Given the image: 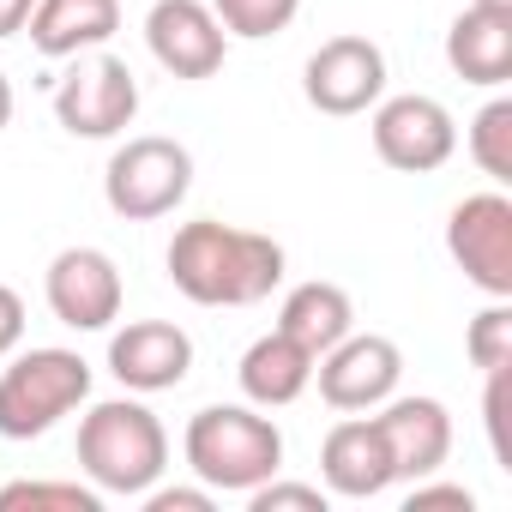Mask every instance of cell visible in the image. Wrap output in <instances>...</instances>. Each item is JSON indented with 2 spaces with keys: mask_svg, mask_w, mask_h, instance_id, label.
Wrapping results in <instances>:
<instances>
[{
  "mask_svg": "<svg viewBox=\"0 0 512 512\" xmlns=\"http://www.w3.org/2000/svg\"><path fill=\"white\" fill-rule=\"evenodd\" d=\"M169 284L199 308H253L284 284V247L260 229H235L217 217H193L175 229L169 253Z\"/></svg>",
  "mask_w": 512,
  "mask_h": 512,
  "instance_id": "cell-1",
  "label": "cell"
},
{
  "mask_svg": "<svg viewBox=\"0 0 512 512\" xmlns=\"http://www.w3.org/2000/svg\"><path fill=\"white\" fill-rule=\"evenodd\" d=\"M187 470L211 494H247L284 470V434L260 404H205L181 434Z\"/></svg>",
  "mask_w": 512,
  "mask_h": 512,
  "instance_id": "cell-2",
  "label": "cell"
},
{
  "mask_svg": "<svg viewBox=\"0 0 512 512\" xmlns=\"http://www.w3.org/2000/svg\"><path fill=\"white\" fill-rule=\"evenodd\" d=\"M79 470L97 494H145L169 470V434L157 410L133 398H103L79 422Z\"/></svg>",
  "mask_w": 512,
  "mask_h": 512,
  "instance_id": "cell-3",
  "label": "cell"
},
{
  "mask_svg": "<svg viewBox=\"0 0 512 512\" xmlns=\"http://www.w3.org/2000/svg\"><path fill=\"white\" fill-rule=\"evenodd\" d=\"M85 398H91V362L79 350L61 344L25 350L0 374V440H43Z\"/></svg>",
  "mask_w": 512,
  "mask_h": 512,
  "instance_id": "cell-4",
  "label": "cell"
},
{
  "mask_svg": "<svg viewBox=\"0 0 512 512\" xmlns=\"http://www.w3.org/2000/svg\"><path fill=\"white\" fill-rule=\"evenodd\" d=\"M187 187H193V151L163 133H139V139L115 145V157L103 169V199L127 223L169 217L187 199Z\"/></svg>",
  "mask_w": 512,
  "mask_h": 512,
  "instance_id": "cell-5",
  "label": "cell"
},
{
  "mask_svg": "<svg viewBox=\"0 0 512 512\" xmlns=\"http://www.w3.org/2000/svg\"><path fill=\"white\" fill-rule=\"evenodd\" d=\"M79 67L55 85V121L73 133V139H115L133 127L139 115V79L121 55L109 49H91V55H73Z\"/></svg>",
  "mask_w": 512,
  "mask_h": 512,
  "instance_id": "cell-6",
  "label": "cell"
},
{
  "mask_svg": "<svg viewBox=\"0 0 512 512\" xmlns=\"http://www.w3.org/2000/svg\"><path fill=\"white\" fill-rule=\"evenodd\" d=\"M374 157L398 175H434L440 163H452L458 151V121L440 97L404 91V97H380L374 103Z\"/></svg>",
  "mask_w": 512,
  "mask_h": 512,
  "instance_id": "cell-7",
  "label": "cell"
},
{
  "mask_svg": "<svg viewBox=\"0 0 512 512\" xmlns=\"http://www.w3.org/2000/svg\"><path fill=\"white\" fill-rule=\"evenodd\" d=\"M446 253L482 296L512 302V199L500 187L458 199L446 217Z\"/></svg>",
  "mask_w": 512,
  "mask_h": 512,
  "instance_id": "cell-8",
  "label": "cell"
},
{
  "mask_svg": "<svg viewBox=\"0 0 512 512\" xmlns=\"http://www.w3.org/2000/svg\"><path fill=\"white\" fill-rule=\"evenodd\" d=\"M43 296H49V314L61 326H73V332H109L121 320L127 284H121V266L109 260L103 247H61L55 260H49Z\"/></svg>",
  "mask_w": 512,
  "mask_h": 512,
  "instance_id": "cell-9",
  "label": "cell"
},
{
  "mask_svg": "<svg viewBox=\"0 0 512 512\" xmlns=\"http://www.w3.org/2000/svg\"><path fill=\"white\" fill-rule=\"evenodd\" d=\"M302 91L320 115H368L386 97V55L368 37H326L308 67H302Z\"/></svg>",
  "mask_w": 512,
  "mask_h": 512,
  "instance_id": "cell-10",
  "label": "cell"
},
{
  "mask_svg": "<svg viewBox=\"0 0 512 512\" xmlns=\"http://www.w3.org/2000/svg\"><path fill=\"white\" fill-rule=\"evenodd\" d=\"M314 380L332 410H380L404 380V350L380 332H350L314 362Z\"/></svg>",
  "mask_w": 512,
  "mask_h": 512,
  "instance_id": "cell-11",
  "label": "cell"
},
{
  "mask_svg": "<svg viewBox=\"0 0 512 512\" xmlns=\"http://www.w3.org/2000/svg\"><path fill=\"white\" fill-rule=\"evenodd\" d=\"M145 49L169 79H211L229 55V31L205 0H157L145 13Z\"/></svg>",
  "mask_w": 512,
  "mask_h": 512,
  "instance_id": "cell-12",
  "label": "cell"
},
{
  "mask_svg": "<svg viewBox=\"0 0 512 512\" xmlns=\"http://www.w3.org/2000/svg\"><path fill=\"white\" fill-rule=\"evenodd\" d=\"M109 374L139 398L175 392L193 374V338L175 320H127L109 338Z\"/></svg>",
  "mask_w": 512,
  "mask_h": 512,
  "instance_id": "cell-13",
  "label": "cell"
},
{
  "mask_svg": "<svg viewBox=\"0 0 512 512\" xmlns=\"http://www.w3.org/2000/svg\"><path fill=\"white\" fill-rule=\"evenodd\" d=\"M320 482H326V494H338V500H374V494H386V488L398 482L392 452H386L374 416L344 410V422L320 440Z\"/></svg>",
  "mask_w": 512,
  "mask_h": 512,
  "instance_id": "cell-14",
  "label": "cell"
},
{
  "mask_svg": "<svg viewBox=\"0 0 512 512\" xmlns=\"http://www.w3.org/2000/svg\"><path fill=\"white\" fill-rule=\"evenodd\" d=\"M374 428H380V440L392 452L398 482H422V476H434L452 458V416H446L440 398H398L392 392L380 404Z\"/></svg>",
  "mask_w": 512,
  "mask_h": 512,
  "instance_id": "cell-15",
  "label": "cell"
},
{
  "mask_svg": "<svg viewBox=\"0 0 512 512\" xmlns=\"http://www.w3.org/2000/svg\"><path fill=\"white\" fill-rule=\"evenodd\" d=\"M235 380H241V398L247 404H260V410H284L296 404L308 386H314V356L290 338V332H266V338H253L235 362Z\"/></svg>",
  "mask_w": 512,
  "mask_h": 512,
  "instance_id": "cell-16",
  "label": "cell"
},
{
  "mask_svg": "<svg viewBox=\"0 0 512 512\" xmlns=\"http://www.w3.org/2000/svg\"><path fill=\"white\" fill-rule=\"evenodd\" d=\"M31 49L49 61H73L103 49L121 31V0H37L31 7Z\"/></svg>",
  "mask_w": 512,
  "mask_h": 512,
  "instance_id": "cell-17",
  "label": "cell"
},
{
  "mask_svg": "<svg viewBox=\"0 0 512 512\" xmlns=\"http://www.w3.org/2000/svg\"><path fill=\"white\" fill-rule=\"evenodd\" d=\"M446 67L464 79V85H482V91H500L512 79V13H494V7H464L446 31Z\"/></svg>",
  "mask_w": 512,
  "mask_h": 512,
  "instance_id": "cell-18",
  "label": "cell"
},
{
  "mask_svg": "<svg viewBox=\"0 0 512 512\" xmlns=\"http://www.w3.org/2000/svg\"><path fill=\"white\" fill-rule=\"evenodd\" d=\"M278 332H290V338L320 362L338 338H350V332H356V302H350V290H344V284L308 278V284H296V290L284 296V308H278Z\"/></svg>",
  "mask_w": 512,
  "mask_h": 512,
  "instance_id": "cell-19",
  "label": "cell"
},
{
  "mask_svg": "<svg viewBox=\"0 0 512 512\" xmlns=\"http://www.w3.org/2000/svg\"><path fill=\"white\" fill-rule=\"evenodd\" d=\"M470 163L488 181H512V97H488L470 121Z\"/></svg>",
  "mask_w": 512,
  "mask_h": 512,
  "instance_id": "cell-20",
  "label": "cell"
},
{
  "mask_svg": "<svg viewBox=\"0 0 512 512\" xmlns=\"http://www.w3.org/2000/svg\"><path fill=\"white\" fill-rule=\"evenodd\" d=\"M205 7L217 13V25H223L229 37L266 43V37H278V31H290V25H296L302 0H205Z\"/></svg>",
  "mask_w": 512,
  "mask_h": 512,
  "instance_id": "cell-21",
  "label": "cell"
},
{
  "mask_svg": "<svg viewBox=\"0 0 512 512\" xmlns=\"http://www.w3.org/2000/svg\"><path fill=\"white\" fill-rule=\"evenodd\" d=\"M103 494L85 482H7L0 512H97Z\"/></svg>",
  "mask_w": 512,
  "mask_h": 512,
  "instance_id": "cell-22",
  "label": "cell"
},
{
  "mask_svg": "<svg viewBox=\"0 0 512 512\" xmlns=\"http://www.w3.org/2000/svg\"><path fill=\"white\" fill-rule=\"evenodd\" d=\"M464 356H470L482 374L512 368V302L488 296V308H482V314L470 320V332H464Z\"/></svg>",
  "mask_w": 512,
  "mask_h": 512,
  "instance_id": "cell-23",
  "label": "cell"
},
{
  "mask_svg": "<svg viewBox=\"0 0 512 512\" xmlns=\"http://www.w3.org/2000/svg\"><path fill=\"white\" fill-rule=\"evenodd\" d=\"M247 506L253 512H326L332 494L320 482H284V476H266L260 488H247Z\"/></svg>",
  "mask_w": 512,
  "mask_h": 512,
  "instance_id": "cell-24",
  "label": "cell"
},
{
  "mask_svg": "<svg viewBox=\"0 0 512 512\" xmlns=\"http://www.w3.org/2000/svg\"><path fill=\"white\" fill-rule=\"evenodd\" d=\"M506 416H512V368H494V374H488V398H482V422H488V446H494V464H506V470H512Z\"/></svg>",
  "mask_w": 512,
  "mask_h": 512,
  "instance_id": "cell-25",
  "label": "cell"
},
{
  "mask_svg": "<svg viewBox=\"0 0 512 512\" xmlns=\"http://www.w3.org/2000/svg\"><path fill=\"white\" fill-rule=\"evenodd\" d=\"M410 512H434V506H458V512H476V494L464 488V482H410V500H404Z\"/></svg>",
  "mask_w": 512,
  "mask_h": 512,
  "instance_id": "cell-26",
  "label": "cell"
},
{
  "mask_svg": "<svg viewBox=\"0 0 512 512\" xmlns=\"http://www.w3.org/2000/svg\"><path fill=\"white\" fill-rule=\"evenodd\" d=\"M139 500H145V512H211V488L205 482L199 488H157L151 482Z\"/></svg>",
  "mask_w": 512,
  "mask_h": 512,
  "instance_id": "cell-27",
  "label": "cell"
},
{
  "mask_svg": "<svg viewBox=\"0 0 512 512\" xmlns=\"http://www.w3.org/2000/svg\"><path fill=\"white\" fill-rule=\"evenodd\" d=\"M19 344H25V296L0 284V356H13Z\"/></svg>",
  "mask_w": 512,
  "mask_h": 512,
  "instance_id": "cell-28",
  "label": "cell"
},
{
  "mask_svg": "<svg viewBox=\"0 0 512 512\" xmlns=\"http://www.w3.org/2000/svg\"><path fill=\"white\" fill-rule=\"evenodd\" d=\"M31 7L37 0H0V37H19L31 25Z\"/></svg>",
  "mask_w": 512,
  "mask_h": 512,
  "instance_id": "cell-29",
  "label": "cell"
},
{
  "mask_svg": "<svg viewBox=\"0 0 512 512\" xmlns=\"http://www.w3.org/2000/svg\"><path fill=\"white\" fill-rule=\"evenodd\" d=\"M7 121H13V79L0 73V133H7Z\"/></svg>",
  "mask_w": 512,
  "mask_h": 512,
  "instance_id": "cell-30",
  "label": "cell"
},
{
  "mask_svg": "<svg viewBox=\"0 0 512 512\" xmlns=\"http://www.w3.org/2000/svg\"><path fill=\"white\" fill-rule=\"evenodd\" d=\"M470 7H494V13H512V0H470Z\"/></svg>",
  "mask_w": 512,
  "mask_h": 512,
  "instance_id": "cell-31",
  "label": "cell"
}]
</instances>
